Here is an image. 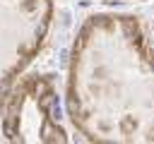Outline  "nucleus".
<instances>
[{
    "mask_svg": "<svg viewBox=\"0 0 154 144\" xmlns=\"http://www.w3.org/2000/svg\"><path fill=\"white\" fill-rule=\"evenodd\" d=\"M67 108L89 142H154V46L130 14H96L77 34Z\"/></svg>",
    "mask_w": 154,
    "mask_h": 144,
    "instance_id": "nucleus-1",
    "label": "nucleus"
},
{
    "mask_svg": "<svg viewBox=\"0 0 154 144\" xmlns=\"http://www.w3.org/2000/svg\"><path fill=\"white\" fill-rule=\"evenodd\" d=\"M51 10V0H0V108L17 74L36 55Z\"/></svg>",
    "mask_w": 154,
    "mask_h": 144,
    "instance_id": "nucleus-2",
    "label": "nucleus"
}]
</instances>
